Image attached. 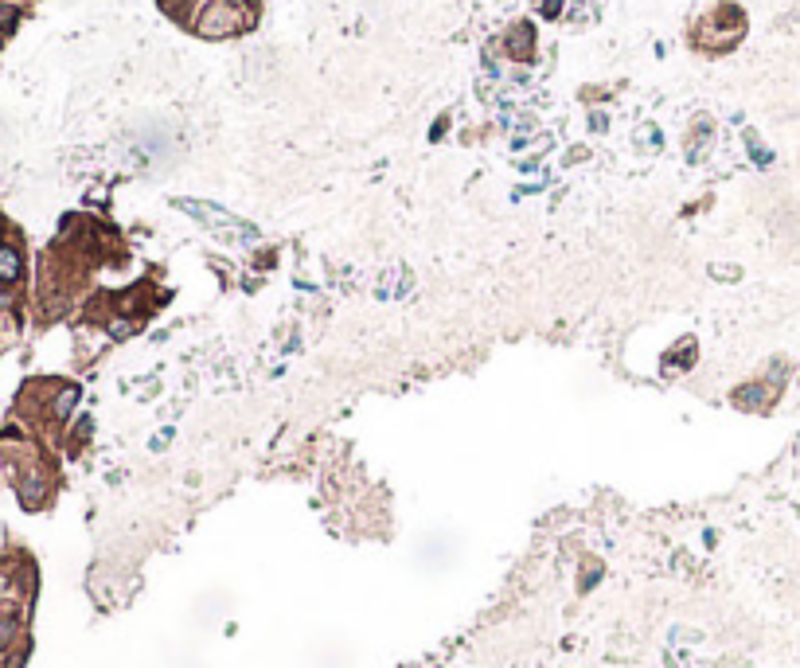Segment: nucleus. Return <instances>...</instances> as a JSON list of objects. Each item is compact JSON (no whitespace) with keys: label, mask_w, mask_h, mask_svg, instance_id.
<instances>
[{"label":"nucleus","mask_w":800,"mask_h":668,"mask_svg":"<svg viewBox=\"0 0 800 668\" xmlns=\"http://www.w3.org/2000/svg\"><path fill=\"white\" fill-rule=\"evenodd\" d=\"M20 278V250L16 246H0V281Z\"/></svg>","instance_id":"2"},{"label":"nucleus","mask_w":800,"mask_h":668,"mask_svg":"<svg viewBox=\"0 0 800 668\" xmlns=\"http://www.w3.org/2000/svg\"><path fill=\"white\" fill-rule=\"evenodd\" d=\"M238 24H243V16L231 4H207L203 16H199V32L203 36H231V32H238Z\"/></svg>","instance_id":"1"},{"label":"nucleus","mask_w":800,"mask_h":668,"mask_svg":"<svg viewBox=\"0 0 800 668\" xmlns=\"http://www.w3.org/2000/svg\"><path fill=\"white\" fill-rule=\"evenodd\" d=\"M558 8H562V0H546V16H555Z\"/></svg>","instance_id":"4"},{"label":"nucleus","mask_w":800,"mask_h":668,"mask_svg":"<svg viewBox=\"0 0 800 668\" xmlns=\"http://www.w3.org/2000/svg\"><path fill=\"white\" fill-rule=\"evenodd\" d=\"M16 629H20V621H16V618H0V649H8V645H12Z\"/></svg>","instance_id":"3"}]
</instances>
